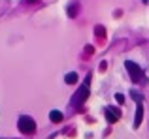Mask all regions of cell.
Masks as SVG:
<instances>
[{"label": "cell", "instance_id": "obj_4", "mask_svg": "<svg viewBox=\"0 0 149 139\" xmlns=\"http://www.w3.org/2000/svg\"><path fill=\"white\" fill-rule=\"evenodd\" d=\"M106 120L117 122L119 120V109H117V107H108V109H106Z\"/></svg>", "mask_w": 149, "mask_h": 139}, {"label": "cell", "instance_id": "obj_3", "mask_svg": "<svg viewBox=\"0 0 149 139\" xmlns=\"http://www.w3.org/2000/svg\"><path fill=\"white\" fill-rule=\"evenodd\" d=\"M87 96H89V81H85V85L76 92V102L77 103H83L85 100H87Z\"/></svg>", "mask_w": 149, "mask_h": 139}, {"label": "cell", "instance_id": "obj_10", "mask_svg": "<svg viewBox=\"0 0 149 139\" xmlns=\"http://www.w3.org/2000/svg\"><path fill=\"white\" fill-rule=\"evenodd\" d=\"M115 100H117L119 103H123V102H125V96H123V94H115Z\"/></svg>", "mask_w": 149, "mask_h": 139}, {"label": "cell", "instance_id": "obj_9", "mask_svg": "<svg viewBox=\"0 0 149 139\" xmlns=\"http://www.w3.org/2000/svg\"><path fill=\"white\" fill-rule=\"evenodd\" d=\"M96 34H98L100 38H104V34H106V30H104V26H96Z\"/></svg>", "mask_w": 149, "mask_h": 139}, {"label": "cell", "instance_id": "obj_6", "mask_svg": "<svg viewBox=\"0 0 149 139\" xmlns=\"http://www.w3.org/2000/svg\"><path fill=\"white\" fill-rule=\"evenodd\" d=\"M49 118H51V122L58 124V122H62V113H61V111H57V109H53L49 113Z\"/></svg>", "mask_w": 149, "mask_h": 139}, {"label": "cell", "instance_id": "obj_2", "mask_svg": "<svg viewBox=\"0 0 149 139\" xmlns=\"http://www.w3.org/2000/svg\"><path fill=\"white\" fill-rule=\"evenodd\" d=\"M125 66H127V72L130 73V77L134 81H140V77H142V68L138 66L136 62H132V60H127L125 62Z\"/></svg>", "mask_w": 149, "mask_h": 139}, {"label": "cell", "instance_id": "obj_8", "mask_svg": "<svg viewBox=\"0 0 149 139\" xmlns=\"http://www.w3.org/2000/svg\"><path fill=\"white\" fill-rule=\"evenodd\" d=\"M76 13H77V4H70V8H68V15H70V17H76Z\"/></svg>", "mask_w": 149, "mask_h": 139}, {"label": "cell", "instance_id": "obj_5", "mask_svg": "<svg viewBox=\"0 0 149 139\" xmlns=\"http://www.w3.org/2000/svg\"><path fill=\"white\" fill-rule=\"evenodd\" d=\"M143 120V105L142 102H138V107H136V117H134V126H140Z\"/></svg>", "mask_w": 149, "mask_h": 139}, {"label": "cell", "instance_id": "obj_11", "mask_svg": "<svg viewBox=\"0 0 149 139\" xmlns=\"http://www.w3.org/2000/svg\"><path fill=\"white\" fill-rule=\"evenodd\" d=\"M29 2H36V0H29Z\"/></svg>", "mask_w": 149, "mask_h": 139}, {"label": "cell", "instance_id": "obj_1", "mask_svg": "<svg viewBox=\"0 0 149 139\" xmlns=\"http://www.w3.org/2000/svg\"><path fill=\"white\" fill-rule=\"evenodd\" d=\"M17 126H19V130H21L23 133H34V130H36V122H34V118L29 117V115L19 117Z\"/></svg>", "mask_w": 149, "mask_h": 139}, {"label": "cell", "instance_id": "obj_7", "mask_svg": "<svg viewBox=\"0 0 149 139\" xmlns=\"http://www.w3.org/2000/svg\"><path fill=\"white\" fill-rule=\"evenodd\" d=\"M64 81H66L68 85H76V83H77V73H76V72H70V73H66Z\"/></svg>", "mask_w": 149, "mask_h": 139}]
</instances>
